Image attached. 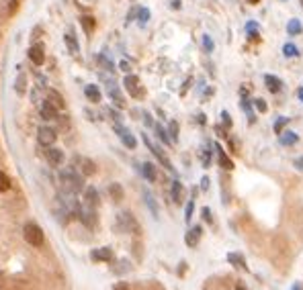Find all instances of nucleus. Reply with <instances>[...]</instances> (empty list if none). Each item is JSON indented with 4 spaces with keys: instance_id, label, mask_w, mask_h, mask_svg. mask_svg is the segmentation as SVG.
<instances>
[{
    "instance_id": "nucleus-44",
    "label": "nucleus",
    "mask_w": 303,
    "mask_h": 290,
    "mask_svg": "<svg viewBox=\"0 0 303 290\" xmlns=\"http://www.w3.org/2000/svg\"><path fill=\"white\" fill-rule=\"evenodd\" d=\"M17 8H18V0H11V6H8V15H15L17 13Z\"/></svg>"
},
{
    "instance_id": "nucleus-28",
    "label": "nucleus",
    "mask_w": 303,
    "mask_h": 290,
    "mask_svg": "<svg viewBox=\"0 0 303 290\" xmlns=\"http://www.w3.org/2000/svg\"><path fill=\"white\" fill-rule=\"evenodd\" d=\"M154 131L158 133V137L164 141V145H172V139L168 137V131H166V129H164L162 125H154Z\"/></svg>"
},
{
    "instance_id": "nucleus-21",
    "label": "nucleus",
    "mask_w": 303,
    "mask_h": 290,
    "mask_svg": "<svg viewBox=\"0 0 303 290\" xmlns=\"http://www.w3.org/2000/svg\"><path fill=\"white\" fill-rule=\"evenodd\" d=\"M109 96H111V101L119 106V108H125V101H123V96L119 92V88L113 86V82H109Z\"/></svg>"
},
{
    "instance_id": "nucleus-11",
    "label": "nucleus",
    "mask_w": 303,
    "mask_h": 290,
    "mask_svg": "<svg viewBox=\"0 0 303 290\" xmlns=\"http://www.w3.org/2000/svg\"><path fill=\"white\" fill-rule=\"evenodd\" d=\"M201 235H203V227L195 225V227H191L187 231V235H184V243H187L189 247H197L199 241H201Z\"/></svg>"
},
{
    "instance_id": "nucleus-17",
    "label": "nucleus",
    "mask_w": 303,
    "mask_h": 290,
    "mask_svg": "<svg viewBox=\"0 0 303 290\" xmlns=\"http://www.w3.org/2000/svg\"><path fill=\"white\" fill-rule=\"evenodd\" d=\"M57 113H60V111H57V108H55L50 101H45V102L41 104V117L45 119V121H55V119H57Z\"/></svg>"
},
{
    "instance_id": "nucleus-40",
    "label": "nucleus",
    "mask_w": 303,
    "mask_h": 290,
    "mask_svg": "<svg viewBox=\"0 0 303 290\" xmlns=\"http://www.w3.org/2000/svg\"><path fill=\"white\" fill-rule=\"evenodd\" d=\"M143 196H145V203L150 205V208H152V213H154V217H158V206L154 205V198H152V194L150 192H143Z\"/></svg>"
},
{
    "instance_id": "nucleus-55",
    "label": "nucleus",
    "mask_w": 303,
    "mask_h": 290,
    "mask_svg": "<svg viewBox=\"0 0 303 290\" xmlns=\"http://www.w3.org/2000/svg\"><path fill=\"white\" fill-rule=\"evenodd\" d=\"M236 290H246V288H244V286L240 284V286H236Z\"/></svg>"
},
{
    "instance_id": "nucleus-27",
    "label": "nucleus",
    "mask_w": 303,
    "mask_h": 290,
    "mask_svg": "<svg viewBox=\"0 0 303 290\" xmlns=\"http://www.w3.org/2000/svg\"><path fill=\"white\" fill-rule=\"evenodd\" d=\"M172 201L177 205L182 203V184L178 182V180H174V182H172Z\"/></svg>"
},
{
    "instance_id": "nucleus-10",
    "label": "nucleus",
    "mask_w": 303,
    "mask_h": 290,
    "mask_svg": "<svg viewBox=\"0 0 303 290\" xmlns=\"http://www.w3.org/2000/svg\"><path fill=\"white\" fill-rule=\"evenodd\" d=\"M78 217H80V221L86 225V227H94L96 225V213H94V208L92 206H82V208H78Z\"/></svg>"
},
{
    "instance_id": "nucleus-34",
    "label": "nucleus",
    "mask_w": 303,
    "mask_h": 290,
    "mask_svg": "<svg viewBox=\"0 0 303 290\" xmlns=\"http://www.w3.org/2000/svg\"><path fill=\"white\" fill-rule=\"evenodd\" d=\"M287 123H289V119H287V117H279V119H277V123H275V133H279V135H281V133H283V129H285V125H287Z\"/></svg>"
},
{
    "instance_id": "nucleus-9",
    "label": "nucleus",
    "mask_w": 303,
    "mask_h": 290,
    "mask_svg": "<svg viewBox=\"0 0 303 290\" xmlns=\"http://www.w3.org/2000/svg\"><path fill=\"white\" fill-rule=\"evenodd\" d=\"M29 59L35 64V66H43L45 62V47L41 43H35L29 47Z\"/></svg>"
},
{
    "instance_id": "nucleus-50",
    "label": "nucleus",
    "mask_w": 303,
    "mask_h": 290,
    "mask_svg": "<svg viewBox=\"0 0 303 290\" xmlns=\"http://www.w3.org/2000/svg\"><path fill=\"white\" fill-rule=\"evenodd\" d=\"M115 290H129V288H127V284L121 282V284H117V286H115Z\"/></svg>"
},
{
    "instance_id": "nucleus-15",
    "label": "nucleus",
    "mask_w": 303,
    "mask_h": 290,
    "mask_svg": "<svg viewBox=\"0 0 303 290\" xmlns=\"http://www.w3.org/2000/svg\"><path fill=\"white\" fill-rule=\"evenodd\" d=\"M47 101H50L55 108H57V111H64V108H66V102H64V96L60 94V92H57V90H53V88H50V90H47Z\"/></svg>"
},
{
    "instance_id": "nucleus-43",
    "label": "nucleus",
    "mask_w": 303,
    "mask_h": 290,
    "mask_svg": "<svg viewBox=\"0 0 303 290\" xmlns=\"http://www.w3.org/2000/svg\"><path fill=\"white\" fill-rule=\"evenodd\" d=\"M221 119H223V125H226V127L230 129V127H232V119H230V113H228V111H223V113H221Z\"/></svg>"
},
{
    "instance_id": "nucleus-42",
    "label": "nucleus",
    "mask_w": 303,
    "mask_h": 290,
    "mask_svg": "<svg viewBox=\"0 0 303 290\" xmlns=\"http://www.w3.org/2000/svg\"><path fill=\"white\" fill-rule=\"evenodd\" d=\"M201 215H203V219H205V221H207V225H213V217H211V211H209L207 206H203Z\"/></svg>"
},
{
    "instance_id": "nucleus-30",
    "label": "nucleus",
    "mask_w": 303,
    "mask_h": 290,
    "mask_svg": "<svg viewBox=\"0 0 303 290\" xmlns=\"http://www.w3.org/2000/svg\"><path fill=\"white\" fill-rule=\"evenodd\" d=\"M283 55H285V57H297L299 55V49L293 45V43H285V45H283Z\"/></svg>"
},
{
    "instance_id": "nucleus-45",
    "label": "nucleus",
    "mask_w": 303,
    "mask_h": 290,
    "mask_svg": "<svg viewBox=\"0 0 303 290\" xmlns=\"http://www.w3.org/2000/svg\"><path fill=\"white\" fill-rule=\"evenodd\" d=\"M201 190H205V192L209 190V178H207V176L201 178Z\"/></svg>"
},
{
    "instance_id": "nucleus-31",
    "label": "nucleus",
    "mask_w": 303,
    "mask_h": 290,
    "mask_svg": "<svg viewBox=\"0 0 303 290\" xmlns=\"http://www.w3.org/2000/svg\"><path fill=\"white\" fill-rule=\"evenodd\" d=\"M96 62H99L105 69H107V72H115V66H113V62H111V59H107L105 55H96Z\"/></svg>"
},
{
    "instance_id": "nucleus-22",
    "label": "nucleus",
    "mask_w": 303,
    "mask_h": 290,
    "mask_svg": "<svg viewBox=\"0 0 303 290\" xmlns=\"http://www.w3.org/2000/svg\"><path fill=\"white\" fill-rule=\"evenodd\" d=\"M142 174H143V178L148 180V182H156V178H158V174H156V166L150 164V162L142 164Z\"/></svg>"
},
{
    "instance_id": "nucleus-12",
    "label": "nucleus",
    "mask_w": 303,
    "mask_h": 290,
    "mask_svg": "<svg viewBox=\"0 0 303 290\" xmlns=\"http://www.w3.org/2000/svg\"><path fill=\"white\" fill-rule=\"evenodd\" d=\"M265 84H267V90L270 94H277L283 90V80L279 76H272V74H267L265 76Z\"/></svg>"
},
{
    "instance_id": "nucleus-19",
    "label": "nucleus",
    "mask_w": 303,
    "mask_h": 290,
    "mask_svg": "<svg viewBox=\"0 0 303 290\" xmlns=\"http://www.w3.org/2000/svg\"><path fill=\"white\" fill-rule=\"evenodd\" d=\"M84 94H86V98H89L90 102H94V104H99L101 98H103L99 86H94V84H89V86H86V88H84Z\"/></svg>"
},
{
    "instance_id": "nucleus-49",
    "label": "nucleus",
    "mask_w": 303,
    "mask_h": 290,
    "mask_svg": "<svg viewBox=\"0 0 303 290\" xmlns=\"http://www.w3.org/2000/svg\"><path fill=\"white\" fill-rule=\"evenodd\" d=\"M295 166H297L299 170H303V157H299V159H295Z\"/></svg>"
},
{
    "instance_id": "nucleus-1",
    "label": "nucleus",
    "mask_w": 303,
    "mask_h": 290,
    "mask_svg": "<svg viewBox=\"0 0 303 290\" xmlns=\"http://www.w3.org/2000/svg\"><path fill=\"white\" fill-rule=\"evenodd\" d=\"M62 182H64V188H66V192H70V194H76V192H80L82 190V176H78L72 168H66L62 170Z\"/></svg>"
},
{
    "instance_id": "nucleus-36",
    "label": "nucleus",
    "mask_w": 303,
    "mask_h": 290,
    "mask_svg": "<svg viewBox=\"0 0 303 290\" xmlns=\"http://www.w3.org/2000/svg\"><path fill=\"white\" fill-rule=\"evenodd\" d=\"M138 18H140V25H145L150 21V11L148 8H140L138 11Z\"/></svg>"
},
{
    "instance_id": "nucleus-6",
    "label": "nucleus",
    "mask_w": 303,
    "mask_h": 290,
    "mask_svg": "<svg viewBox=\"0 0 303 290\" xmlns=\"http://www.w3.org/2000/svg\"><path fill=\"white\" fill-rule=\"evenodd\" d=\"M55 139H57L55 129H52V127H39V131H37V141H39V145L52 147V145L55 143Z\"/></svg>"
},
{
    "instance_id": "nucleus-16",
    "label": "nucleus",
    "mask_w": 303,
    "mask_h": 290,
    "mask_svg": "<svg viewBox=\"0 0 303 290\" xmlns=\"http://www.w3.org/2000/svg\"><path fill=\"white\" fill-rule=\"evenodd\" d=\"M215 149H217V162H219V166L223 170H228V172H230V170H233V162L228 157V154L223 152V147L219 143H215Z\"/></svg>"
},
{
    "instance_id": "nucleus-8",
    "label": "nucleus",
    "mask_w": 303,
    "mask_h": 290,
    "mask_svg": "<svg viewBox=\"0 0 303 290\" xmlns=\"http://www.w3.org/2000/svg\"><path fill=\"white\" fill-rule=\"evenodd\" d=\"M115 131H117V135H119V139L123 141V145H125L127 149H135V147H138V141H135V137H133L129 131H127L123 125L115 123Z\"/></svg>"
},
{
    "instance_id": "nucleus-26",
    "label": "nucleus",
    "mask_w": 303,
    "mask_h": 290,
    "mask_svg": "<svg viewBox=\"0 0 303 290\" xmlns=\"http://www.w3.org/2000/svg\"><path fill=\"white\" fill-rule=\"evenodd\" d=\"M64 41H66L68 49H70V53H78V51H80V47H78V41H76L74 33H66L64 35Z\"/></svg>"
},
{
    "instance_id": "nucleus-39",
    "label": "nucleus",
    "mask_w": 303,
    "mask_h": 290,
    "mask_svg": "<svg viewBox=\"0 0 303 290\" xmlns=\"http://www.w3.org/2000/svg\"><path fill=\"white\" fill-rule=\"evenodd\" d=\"M201 162H203V168L211 166V149H205V152L201 154Z\"/></svg>"
},
{
    "instance_id": "nucleus-18",
    "label": "nucleus",
    "mask_w": 303,
    "mask_h": 290,
    "mask_svg": "<svg viewBox=\"0 0 303 290\" xmlns=\"http://www.w3.org/2000/svg\"><path fill=\"white\" fill-rule=\"evenodd\" d=\"M228 262H230L232 266H236V268L244 270V272H248L246 259H244V256H242V254H238V252H230V254H228Z\"/></svg>"
},
{
    "instance_id": "nucleus-32",
    "label": "nucleus",
    "mask_w": 303,
    "mask_h": 290,
    "mask_svg": "<svg viewBox=\"0 0 303 290\" xmlns=\"http://www.w3.org/2000/svg\"><path fill=\"white\" fill-rule=\"evenodd\" d=\"M168 133H170L172 143H177V141H178V123H177V121H170V125H168Z\"/></svg>"
},
{
    "instance_id": "nucleus-37",
    "label": "nucleus",
    "mask_w": 303,
    "mask_h": 290,
    "mask_svg": "<svg viewBox=\"0 0 303 290\" xmlns=\"http://www.w3.org/2000/svg\"><path fill=\"white\" fill-rule=\"evenodd\" d=\"M252 104L258 108V113H267V108H268V106H267V102L262 101V98H252Z\"/></svg>"
},
{
    "instance_id": "nucleus-54",
    "label": "nucleus",
    "mask_w": 303,
    "mask_h": 290,
    "mask_svg": "<svg viewBox=\"0 0 303 290\" xmlns=\"http://www.w3.org/2000/svg\"><path fill=\"white\" fill-rule=\"evenodd\" d=\"M293 290H303V284H301V282H297L295 286H293Z\"/></svg>"
},
{
    "instance_id": "nucleus-4",
    "label": "nucleus",
    "mask_w": 303,
    "mask_h": 290,
    "mask_svg": "<svg viewBox=\"0 0 303 290\" xmlns=\"http://www.w3.org/2000/svg\"><path fill=\"white\" fill-rule=\"evenodd\" d=\"M143 137V143L145 145H148V149H150V152L156 155V159H158V162L166 168V170H168V172H174V166H172V162H170V159H168V155H166L164 152H162V149L158 147V145H154L152 141H150V139H148V135H142Z\"/></svg>"
},
{
    "instance_id": "nucleus-53",
    "label": "nucleus",
    "mask_w": 303,
    "mask_h": 290,
    "mask_svg": "<svg viewBox=\"0 0 303 290\" xmlns=\"http://www.w3.org/2000/svg\"><path fill=\"white\" fill-rule=\"evenodd\" d=\"M172 8H180V0H172Z\"/></svg>"
},
{
    "instance_id": "nucleus-33",
    "label": "nucleus",
    "mask_w": 303,
    "mask_h": 290,
    "mask_svg": "<svg viewBox=\"0 0 303 290\" xmlns=\"http://www.w3.org/2000/svg\"><path fill=\"white\" fill-rule=\"evenodd\" d=\"M11 188V178H8L2 170H0V192H6Z\"/></svg>"
},
{
    "instance_id": "nucleus-25",
    "label": "nucleus",
    "mask_w": 303,
    "mask_h": 290,
    "mask_svg": "<svg viewBox=\"0 0 303 290\" xmlns=\"http://www.w3.org/2000/svg\"><path fill=\"white\" fill-rule=\"evenodd\" d=\"M80 25H82V29L86 33H92L94 31V27H96V21H94V17H90V15H84V17H80Z\"/></svg>"
},
{
    "instance_id": "nucleus-13",
    "label": "nucleus",
    "mask_w": 303,
    "mask_h": 290,
    "mask_svg": "<svg viewBox=\"0 0 303 290\" xmlns=\"http://www.w3.org/2000/svg\"><path fill=\"white\" fill-rule=\"evenodd\" d=\"M90 259H94V262H111V259H113V249L111 247L94 249V252H90Z\"/></svg>"
},
{
    "instance_id": "nucleus-14",
    "label": "nucleus",
    "mask_w": 303,
    "mask_h": 290,
    "mask_svg": "<svg viewBox=\"0 0 303 290\" xmlns=\"http://www.w3.org/2000/svg\"><path fill=\"white\" fill-rule=\"evenodd\" d=\"M45 157H47V162H50V166L57 168V166H62L64 162V154H62V149H55V147H50L45 152Z\"/></svg>"
},
{
    "instance_id": "nucleus-52",
    "label": "nucleus",
    "mask_w": 303,
    "mask_h": 290,
    "mask_svg": "<svg viewBox=\"0 0 303 290\" xmlns=\"http://www.w3.org/2000/svg\"><path fill=\"white\" fill-rule=\"evenodd\" d=\"M297 96H299V101H301V102H303V86H301V88H299V90H297Z\"/></svg>"
},
{
    "instance_id": "nucleus-20",
    "label": "nucleus",
    "mask_w": 303,
    "mask_h": 290,
    "mask_svg": "<svg viewBox=\"0 0 303 290\" xmlns=\"http://www.w3.org/2000/svg\"><path fill=\"white\" fill-rule=\"evenodd\" d=\"M84 203L89 206H92V208L99 206V192H96V188L90 186V188L84 190Z\"/></svg>"
},
{
    "instance_id": "nucleus-7",
    "label": "nucleus",
    "mask_w": 303,
    "mask_h": 290,
    "mask_svg": "<svg viewBox=\"0 0 303 290\" xmlns=\"http://www.w3.org/2000/svg\"><path fill=\"white\" fill-rule=\"evenodd\" d=\"M76 168L82 172V176H94L96 174V164L92 162L90 157H84V155H76Z\"/></svg>"
},
{
    "instance_id": "nucleus-46",
    "label": "nucleus",
    "mask_w": 303,
    "mask_h": 290,
    "mask_svg": "<svg viewBox=\"0 0 303 290\" xmlns=\"http://www.w3.org/2000/svg\"><path fill=\"white\" fill-rule=\"evenodd\" d=\"M248 92H250L248 86H242V88H240V96H242V98H248Z\"/></svg>"
},
{
    "instance_id": "nucleus-35",
    "label": "nucleus",
    "mask_w": 303,
    "mask_h": 290,
    "mask_svg": "<svg viewBox=\"0 0 303 290\" xmlns=\"http://www.w3.org/2000/svg\"><path fill=\"white\" fill-rule=\"evenodd\" d=\"M213 47H215V43H213V39L209 37V35H203V49L207 53H211L213 51Z\"/></svg>"
},
{
    "instance_id": "nucleus-5",
    "label": "nucleus",
    "mask_w": 303,
    "mask_h": 290,
    "mask_svg": "<svg viewBox=\"0 0 303 290\" xmlns=\"http://www.w3.org/2000/svg\"><path fill=\"white\" fill-rule=\"evenodd\" d=\"M123 86L125 90L131 94V98H142L143 96V88L140 86V78L133 76V74H127L123 80Z\"/></svg>"
},
{
    "instance_id": "nucleus-38",
    "label": "nucleus",
    "mask_w": 303,
    "mask_h": 290,
    "mask_svg": "<svg viewBox=\"0 0 303 290\" xmlns=\"http://www.w3.org/2000/svg\"><path fill=\"white\" fill-rule=\"evenodd\" d=\"M193 211H195V201H189L187 208H184V221H187V223L193 219Z\"/></svg>"
},
{
    "instance_id": "nucleus-48",
    "label": "nucleus",
    "mask_w": 303,
    "mask_h": 290,
    "mask_svg": "<svg viewBox=\"0 0 303 290\" xmlns=\"http://www.w3.org/2000/svg\"><path fill=\"white\" fill-rule=\"evenodd\" d=\"M121 69H123V72H129V64H127V62H121Z\"/></svg>"
},
{
    "instance_id": "nucleus-41",
    "label": "nucleus",
    "mask_w": 303,
    "mask_h": 290,
    "mask_svg": "<svg viewBox=\"0 0 303 290\" xmlns=\"http://www.w3.org/2000/svg\"><path fill=\"white\" fill-rule=\"evenodd\" d=\"M246 31H248V37L252 39L254 35H256V33H258V23H252V21H250V23L246 25Z\"/></svg>"
},
{
    "instance_id": "nucleus-47",
    "label": "nucleus",
    "mask_w": 303,
    "mask_h": 290,
    "mask_svg": "<svg viewBox=\"0 0 303 290\" xmlns=\"http://www.w3.org/2000/svg\"><path fill=\"white\" fill-rule=\"evenodd\" d=\"M143 121H145V125H150V127H154V125H156V123L152 121V117H150L148 113H143Z\"/></svg>"
},
{
    "instance_id": "nucleus-51",
    "label": "nucleus",
    "mask_w": 303,
    "mask_h": 290,
    "mask_svg": "<svg viewBox=\"0 0 303 290\" xmlns=\"http://www.w3.org/2000/svg\"><path fill=\"white\" fill-rule=\"evenodd\" d=\"M197 121L203 125V123H207V119H205V115H197Z\"/></svg>"
},
{
    "instance_id": "nucleus-23",
    "label": "nucleus",
    "mask_w": 303,
    "mask_h": 290,
    "mask_svg": "<svg viewBox=\"0 0 303 290\" xmlns=\"http://www.w3.org/2000/svg\"><path fill=\"white\" fill-rule=\"evenodd\" d=\"M279 141H281V145H295L299 141V137H297V133H293V131H283L279 135Z\"/></svg>"
},
{
    "instance_id": "nucleus-24",
    "label": "nucleus",
    "mask_w": 303,
    "mask_h": 290,
    "mask_svg": "<svg viewBox=\"0 0 303 290\" xmlns=\"http://www.w3.org/2000/svg\"><path fill=\"white\" fill-rule=\"evenodd\" d=\"M301 31H303V25L299 23V18H291L287 23V35L297 37V35H301Z\"/></svg>"
},
{
    "instance_id": "nucleus-29",
    "label": "nucleus",
    "mask_w": 303,
    "mask_h": 290,
    "mask_svg": "<svg viewBox=\"0 0 303 290\" xmlns=\"http://www.w3.org/2000/svg\"><path fill=\"white\" fill-rule=\"evenodd\" d=\"M109 194L113 196V201H117V203H119L121 198H123V188H121L119 184L115 182V184H111V186H109Z\"/></svg>"
},
{
    "instance_id": "nucleus-3",
    "label": "nucleus",
    "mask_w": 303,
    "mask_h": 290,
    "mask_svg": "<svg viewBox=\"0 0 303 290\" xmlns=\"http://www.w3.org/2000/svg\"><path fill=\"white\" fill-rule=\"evenodd\" d=\"M117 227H119L123 233H140V223L135 221V217L131 213L117 215Z\"/></svg>"
},
{
    "instance_id": "nucleus-2",
    "label": "nucleus",
    "mask_w": 303,
    "mask_h": 290,
    "mask_svg": "<svg viewBox=\"0 0 303 290\" xmlns=\"http://www.w3.org/2000/svg\"><path fill=\"white\" fill-rule=\"evenodd\" d=\"M23 235H25V241L29 245H33V247H41L43 241H45V235H43V229L39 227L37 223H27L23 227Z\"/></svg>"
}]
</instances>
